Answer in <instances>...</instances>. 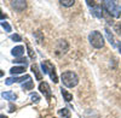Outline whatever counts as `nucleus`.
<instances>
[{"mask_svg":"<svg viewBox=\"0 0 121 118\" xmlns=\"http://www.w3.org/2000/svg\"><path fill=\"white\" fill-rule=\"evenodd\" d=\"M26 71L24 66H13L11 70H10V72H11L12 75H18V74H22Z\"/></svg>","mask_w":121,"mask_h":118,"instance_id":"nucleus-12","label":"nucleus"},{"mask_svg":"<svg viewBox=\"0 0 121 118\" xmlns=\"http://www.w3.org/2000/svg\"><path fill=\"white\" fill-rule=\"evenodd\" d=\"M86 3H87V5H88V6H92V7H95V6H96L95 1H90V0H87Z\"/></svg>","mask_w":121,"mask_h":118,"instance_id":"nucleus-23","label":"nucleus"},{"mask_svg":"<svg viewBox=\"0 0 121 118\" xmlns=\"http://www.w3.org/2000/svg\"><path fill=\"white\" fill-rule=\"evenodd\" d=\"M3 76H4V71L0 70V77H3Z\"/></svg>","mask_w":121,"mask_h":118,"instance_id":"nucleus-25","label":"nucleus"},{"mask_svg":"<svg viewBox=\"0 0 121 118\" xmlns=\"http://www.w3.org/2000/svg\"><path fill=\"white\" fill-rule=\"evenodd\" d=\"M103 7L107 10V12L110 16H113L115 18L121 16V7L115 1H109V0H105V1H103Z\"/></svg>","mask_w":121,"mask_h":118,"instance_id":"nucleus-2","label":"nucleus"},{"mask_svg":"<svg viewBox=\"0 0 121 118\" xmlns=\"http://www.w3.org/2000/svg\"><path fill=\"white\" fill-rule=\"evenodd\" d=\"M91 13H92L95 17H97V18H102V17H103V13H102V7L98 6V5H96L95 7H92V10H91Z\"/></svg>","mask_w":121,"mask_h":118,"instance_id":"nucleus-9","label":"nucleus"},{"mask_svg":"<svg viewBox=\"0 0 121 118\" xmlns=\"http://www.w3.org/2000/svg\"><path fill=\"white\" fill-rule=\"evenodd\" d=\"M59 3L62 4L63 6H65V7H69V6H73V5L75 4V1H74V0H60Z\"/></svg>","mask_w":121,"mask_h":118,"instance_id":"nucleus-17","label":"nucleus"},{"mask_svg":"<svg viewBox=\"0 0 121 118\" xmlns=\"http://www.w3.org/2000/svg\"><path fill=\"white\" fill-rule=\"evenodd\" d=\"M32 70L34 71V74H35V76H36V80H41V74H40L39 66H38L36 64H33V65H32Z\"/></svg>","mask_w":121,"mask_h":118,"instance_id":"nucleus-16","label":"nucleus"},{"mask_svg":"<svg viewBox=\"0 0 121 118\" xmlns=\"http://www.w3.org/2000/svg\"><path fill=\"white\" fill-rule=\"evenodd\" d=\"M6 17H7V16L1 11V8H0V19H6Z\"/></svg>","mask_w":121,"mask_h":118,"instance_id":"nucleus-22","label":"nucleus"},{"mask_svg":"<svg viewBox=\"0 0 121 118\" xmlns=\"http://www.w3.org/2000/svg\"><path fill=\"white\" fill-rule=\"evenodd\" d=\"M30 99H32V101H33V102H39L40 96H39L36 93H32V94H30Z\"/></svg>","mask_w":121,"mask_h":118,"instance_id":"nucleus-20","label":"nucleus"},{"mask_svg":"<svg viewBox=\"0 0 121 118\" xmlns=\"http://www.w3.org/2000/svg\"><path fill=\"white\" fill-rule=\"evenodd\" d=\"M105 34H107V37H108V40H109V42H110V45H113L114 47L116 46V43H115V40H114V36H113V34L110 33V30L107 28L105 29Z\"/></svg>","mask_w":121,"mask_h":118,"instance_id":"nucleus-14","label":"nucleus"},{"mask_svg":"<svg viewBox=\"0 0 121 118\" xmlns=\"http://www.w3.org/2000/svg\"><path fill=\"white\" fill-rule=\"evenodd\" d=\"M1 96L4 98V99L10 100V101H13V100L17 99V95L12 92H4V93H1Z\"/></svg>","mask_w":121,"mask_h":118,"instance_id":"nucleus-10","label":"nucleus"},{"mask_svg":"<svg viewBox=\"0 0 121 118\" xmlns=\"http://www.w3.org/2000/svg\"><path fill=\"white\" fill-rule=\"evenodd\" d=\"M60 93H62V95H63V98H64V100H65L67 102H69V101L73 100V95L70 94V93H68L65 89H63V87L60 88Z\"/></svg>","mask_w":121,"mask_h":118,"instance_id":"nucleus-13","label":"nucleus"},{"mask_svg":"<svg viewBox=\"0 0 121 118\" xmlns=\"http://www.w3.org/2000/svg\"><path fill=\"white\" fill-rule=\"evenodd\" d=\"M11 54L15 58H21L24 54V47L23 46H15L11 50Z\"/></svg>","mask_w":121,"mask_h":118,"instance_id":"nucleus-8","label":"nucleus"},{"mask_svg":"<svg viewBox=\"0 0 121 118\" xmlns=\"http://www.w3.org/2000/svg\"><path fill=\"white\" fill-rule=\"evenodd\" d=\"M11 6L17 11H23L27 6V3L22 1V0H15V1H11Z\"/></svg>","mask_w":121,"mask_h":118,"instance_id":"nucleus-7","label":"nucleus"},{"mask_svg":"<svg viewBox=\"0 0 121 118\" xmlns=\"http://www.w3.org/2000/svg\"><path fill=\"white\" fill-rule=\"evenodd\" d=\"M0 118H7L5 114H0Z\"/></svg>","mask_w":121,"mask_h":118,"instance_id":"nucleus-26","label":"nucleus"},{"mask_svg":"<svg viewBox=\"0 0 121 118\" xmlns=\"http://www.w3.org/2000/svg\"><path fill=\"white\" fill-rule=\"evenodd\" d=\"M33 87H34V82L32 81V78L28 80L27 82L22 83V89L23 90H30V89H33Z\"/></svg>","mask_w":121,"mask_h":118,"instance_id":"nucleus-11","label":"nucleus"},{"mask_svg":"<svg viewBox=\"0 0 121 118\" xmlns=\"http://www.w3.org/2000/svg\"><path fill=\"white\" fill-rule=\"evenodd\" d=\"M88 41L95 48H102L104 46V37L97 30H93L92 33H90L88 35Z\"/></svg>","mask_w":121,"mask_h":118,"instance_id":"nucleus-3","label":"nucleus"},{"mask_svg":"<svg viewBox=\"0 0 121 118\" xmlns=\"http://www.w3.org/2000/svg\"><path fill=\"white\" fill-rule=\"evenodd\" d=\"M62 82L65 87L68 88H73L78 84L79 82V77L75 72L73 71H65L62 74Z\"/></svg>","mask_w":121,"mask_h":118,"instance_id":"nucleus-1","label":"nucleus"},{"mask_svg":"<svg viewBox=\"0 0 121 118\" xmlns=\"http://www.w3.org/2000/svg\"><path fill=\"white\" fill-rule=\"evenodd\" d=\"M24 80H30V76L29 75H24V76H22V77H9V78H6V81H5V84H7V86H11L12 83H15V82H18V83H21V82H26Z\"/></svg>","mask_w":121,"mask_h":118,"instance_id":"nucleus-6","label":"nucleus"},{"mask_svg":"<svg viewBox=\"0 0 121 118\" xmlns=\"http://www.w3.org/2000/svg\"><path fill=\"white\" fill-rule=\"evenodd\" d=\"M39 90L46 96V99H50V98H51V95H52L51 88H50V86H48L47 82H41V83H40V84H39Z\"/></svg>","mask_w":121,"mask_h":118,"instance_id":"nucleus-5","label":"nucleus"},{"mask_svg":"<svg viewBox=\"0 0 121 118\" xmlns=\"http://www.w3.org/2000/svg\"><path fill=\"white\" fill-rule=\"evenodd\" d=\"M15 111V106L12 105V104H10V110H9V112H13Z\"/></svg>","mask_w":121,"mask_h":118,"instance_id":"nucleus-24","label":"nucleus"},{"mask_svg":"<svg viewBox=\"0 0 121 118\" xmlns=\"http://www.w3.org/2000/svg\"><path fill=\"white\" fill-rule=\"evenodd\" d=\"M119 50H120V53H121V42L119 43Z\"/></svg>","mask_w":121,"mask_h":118,"instance_id":"nucleus-27","label":"nucleus"},{"mask_svg":"<svg viewBox=\"0 0 121 118\" xmlns=\"http://www.w3.org/2000/svg\"><path fill=\"white\" fill-rule=\"evenodd\" d=\"M11 40L12 41H16V42H19L22 39H21V36H19L18 34H13V35H11Z\"/></svg>","mask_w":121,"mask_h":118,"instance_id":"nucleus-21","label":"nucleus"},{"mask_svg":"<svg viewBox=\"0 0 121 118\" xmlns=\"http://www.w3.org/2000/svg\"><path fill=\"white\" fill-rule=\"evenodd\" d=\"M58 114L63 118H70V111L68 109H62L58 111Z\"/></svg>","mask_w":121,"mask_h":118,"instance_id":"nucleus-15","label":"nucleus"},{"mask_svg":"<svg viewBox=\"0 0 121 118\" xmlns=\"http://www.w3.org/2000/svg\"><path fill=\"white\" fill-rule=\"evenodd\" d=\"M13 63H16V64H24V66L28 64V62H27V58H18V59H15Z\"/></svg>","mask_w":121,"mask_h":118,"instance_id":"nucleus-19","label":"nucleus"},{"mask_svg":"<svg viewBox=\"0 0 121 118\" xmlns=\"http://www.w3.org/2000/svg\"><path fill=\"white\" fill-rule=\"evenodd\" d=\"M0 24H1V27L5 29V30H6L7 33H11V30H12V29H11V25H10L7 22H5V21H4V22H1Z\"/></svg>","mask_w":121,"mask_h":118,"instance_id":"nucleus-18","label":"nucleus"},{"mask_svg":"<svg viewBox=\"0 0 121 118\" xmlns=\"http://www.w3.org/2000/svg\"><path fill=\"white\" fill-rule=\"evenodd\" d=\"M41 70L44 74H48L50 77H51V80L57 83L58 82V77H57V74H56V70H55V66L53 64H51L50 60H45L41 63Z\"/></svg>","mask_w":121,"mask_h":118,"instance_id":"nucleus-4","label":"nucleus"}]
</instances>
